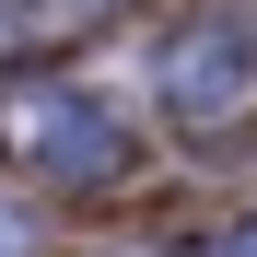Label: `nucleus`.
I'll return each instance as SVG.
<instances>
[{"label":"nucleus","instance_id":"obj_5","mask_svg":"<svg viewBox=\"0 0 257 257\" xmlns=\"http://www.w3.org/2000/svg\"><path fill=\"white\" fill-rule=\"evenodd\" d=\"M222 257H257V222H234V234H222Z\"/></svg>","mask_w":257,"mask_h":257},{"label":"nucleus","instance_id":"obj_1","mask_svg":"<svg viewBox=\"0 0 257 257\" xmlns=\"http://www.w3.org/2000/svg\"><path fill=\"white\" fill-rule=\"evenodd\" d=\"M0 141L24 164H47V176H105L117 164V128L94 94H70V82H12L0 94Z\"/></svg>","mask_w":257,"mask_h":257},{"label":"nucleus","instance_id":"obj_2","mask_svg":"<svg viewBox=\"0 0 257 257\" xmlns=\"http://www.w3.org/2000/svg\"><path fill=\"white\" fill-rule=\"evenodd\" d=\"M257 94V24L245 12H199L176 47H164V105H176L187 128H210V117H234Z\"/></svg>","mask_w":257,"mask_h":257},{"label":"nucleus","instance_id":"obj_4","mask_svg":"<svg viewBox=\"0 0 257 257\" xmlns=\"http://www.w3.org/2000/svg\"><path fill=\"white\" fill-rule=\"evenodd\" d=\"M24 245H35V234H24V210L0 199V257H24Z\"/></svg>","mask_w":257,"mask_h":257},{"label":"nucleus","instance_id":"obj_3","mask_svg":"<svg viewBox=\"0 0 257 257\" xmlns=\"http://www.w3.org/2000/svg\"><path fill=\"white\" fill-rule=\"evenodd\" d=\"M24 12L47 24V35H70V24H94V12H117V0H24Z\"/></svg>","mask_w":257,"mask_h":257}]
</instances>
